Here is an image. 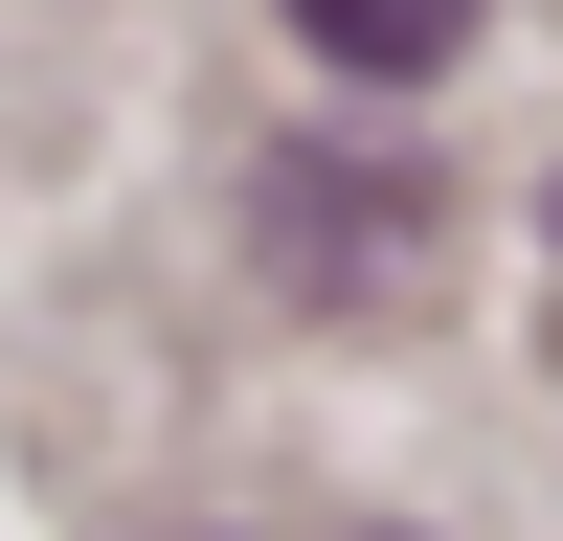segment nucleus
I'll return each mask as SVG.
<instances>
[{
  "instance_id": "f03ea898",
  "label": "nucleus",
  "mask_w": 563,
  "mask_h": 541,
  "mask_svg": "<svg viewBox=\"0 0 563 541\" xmlns=\"http://www.w3.org/2000/svg\"><path fill=\"white\" fill-rule=\"evenodd\" d=\"M294 45H316L339 90H429L451 45H474V0H294Z\"/></svg>"
},
{
  "instance_id": "f257e3e1",
  "label": "nucleus",
  "mask_w": 563,
  "mask_h": 541,
  "mask_svg": "<svg viewBox=\"0 0 563 541\" xmlns=\"http://www.w3.org/2000/svg\"><path fill=\"white\" fill-rule=\"evenodd\" d=\"M271 270H294V294H406V249H429V180H406V158H271Z\"/></svg>"
}]
</instances>
